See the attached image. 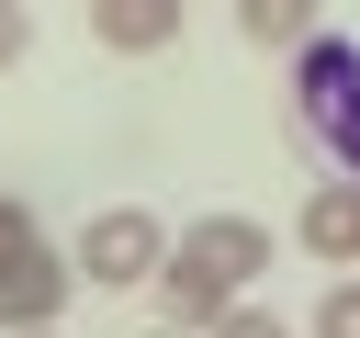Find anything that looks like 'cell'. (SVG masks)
<instances>
[{
	"instance_id": "8fae6325",
	"label": "cell",
	"mask_w": 360,
	"mask_h": 338,
	"mask_svg": "<svg viewBox=\"0 0 360 338\" xmlns=\"http://www.w3.org/2000/svg\"><path fill=\"white\" fill-rule=\"evenodd\" d=\"M202 338H292V327H281V315H259V304H248V293H236V304H225V315H214V327H202Z\"/></svg>"
},
{
	"instance_id": "3957f363",
	"label": "cell",
	"mask_w": 360,
	"mask_h": 338,
	"mask_svg": "<svg viewBox=\"0 0 360 338\" xmlns=\"http://www.w3.org/2000/svg\"><path fill=\"white\" fill-rule=\"evenodd\" d=\"M180 259H202L225 293H248V282L270 270V225H259V214H202V225H180Z\"/></svg>"
},
{
	"instance_id": "7a4b0ae2",
	"label": "cell",
	"mask_w": 360,
	"mask_h": 338,
	"mask_svg": "<svg viewBox=\"0 0 360 338\" xmlns=\"http://www.w3.org/2000/svg\"><path fill=\"white\" fill-rule=\"evenodd\" d=\"M68 293H79V270H68L45 237H34V248H11V259H0V338H11V327H56V315H68Z\"/></svg>"
},
{
	"instance_id": "52a82bcc",
	"label": "cell",
	"mask_w": 360,
	"mask_h": 338,
	"mask_svg": "<svg viewBox=\"0 0 360 338\" xmlns=\"http://www.w3.org/2000/svg\"><path fill=\"white\" fill-rule=\"evenodd\" d=\"M90 34L112 56H158V45H180V0H90Z\"/></svg>"
},
{
	"instance_id": "8992f818",
	"label": "cell",
	"mask_w": 360,
	"mask_h": 338,
	"mask_svg": "<svg viewBox=\"0 0 360 338\" xmlns=\"http://www.w3.org/2000/svg\"><path fill=\"white\" fill-rule=\"evenodd\" d=\"M146 282H158V304H169V327H180V338H202V327H214V315L236 304V293H225V282H214L202 259H180V248H169V259H158Z\"/></svg>"
},
{
	"instance_id": "277c9868",
	"label": "cell",
	"mask_w": 360,
	"mask_h": 338,
	"mask_svg": "<svg viewBox=\"0 0 360 338\" xmlns=\"http://www.w3.org/2000/svg\"><path fill=\"white\" fill-rule=\"evenodd\" d=\"M349 90H360V45L315 23V34L292 45V124H315V113H338Z\"/></svg>"
},
{
	"instance_id": "9c48e42d",
	"label": "cell",
	"mask_w": 360,
	"mask_h": 338,
	"mask_svg": "<svg viewBox=\"0 0 360 338\" xmlns=\"http://www.w3.org/2000/svg\"><path fill=\"white\" fill-rule=\"evenodd\" d=\"M304 135H315V146H326V158H338V180H360V90H349V101H338V113H315V124H304Z\"/></svg>"
},
{
	"instance_id": "7c38bea8",
	"label": "cell",
	"mask_w": 360,
	"mask_h": 338,
	"mask_svg": "<svg viewBox=\"0 0 360 338\" xmlns=\"http://www.w3.org/2000/svg\"><path fill=\"white\" fill-rule=\"evenodd\" d=\"M11 248H34V203H22V192H0V259H11Z\"/></svg>"
},
{
	"instance_id": "4fadbf2b",
	"label": "cell",
	"mask_w": 360,
	"mask_h": 338,
	"mask_svg": "<svg viewBox=\"0 0 360 338\" xmlns=\"http://www.w3.org/2000/svg\"><path fill=\"white\" fill-rule=\"evenodd\" d=\"M22 45H34V0H0V68H11Z\"/></svg>"
},
{
	"instance_id": "6da1fadb",
	"label": "cell",
	"mask_w": 360,
	"mask_h": 338,
	"mask_svg": "<svg viewBox=\"0 0 360 338\" xmlns=\"http://www.w3.org/2000/svg\"><path fill=\"white\" fill-rule=\"evenodd\" d=\"M158 259H169V225H158L146 203H101V214L79 225V248H68V270H79V282H101V293L146 282Z\"/></svg>"
},
{
	"instance_id": "5b68a950",
	"label": "cell",
	"mask_w": 360,
	"mask_h": 338,
	"mask_svg": "<svg viewBox=\"0 0 360 338\" xmlns=\"http://www.w3.org/2000/svg\"><path fill=\"white\" fill-rule=\"evenodd\" d=\"M292 237H304L326 270H360V180H315L304 214H292Z\"/></svg>"
},
{
	"instance_id": "30bf717a",
	"label": "cell",
	"mask_w": 360,
	"mask_h": 338,
	"mask_svg": "<svg viewBox=\"0 0 360 338\" xmlns=\"http://www.w3.org/2000/svg\"><path fill=\"white\" fill-rule=\"evenodd\" d=\"M315 338H360V270H349V282H326V304H315Z\"/></svg>"
},
{
	"instance_id": "9a60e30c",
	"label": "cell",
	"mask_w": 360,
	"mask_h": 338,
	"mask_svg": "<svg viewBox=\"0 0 360 338\" xmlns=\"http://www.w3.org/2000/svg\"><path fill=\"white\" fill-rule=\"evenodd\" d=\"M146 338H180V327H146Z\"/></svg>"
},
{
	"instance_id": "ba28073f",
	"label": "cell",
	"mask_w": 360,
	"mask_h": 338,
	"mask_svg": "<svg viewBox=\"0 0 360 338\" xmlns=\"http://www.w3.org/2000/svg\"><path fill=\"white\" fill-rule=\"evenodd\" d=\"M315 23H326L315 0H236V34H248L259 56H292V45L315 34Z\"/></svg>"
},
{
	"instance_id": "5bb4252c",
	"label": "cell",
	"mask_w": 360,
	"mask_h": 338,
	"mask_svg": "<svg viewBox=\"0 0 360 338\" xmlns=\"http://www.w3.org/2000/svg\"><path fill=\"white\" fill-rule=\"evenodd\" d=\"M11 338H68V327H11Z\"/></svg>"
}]
</instances>
